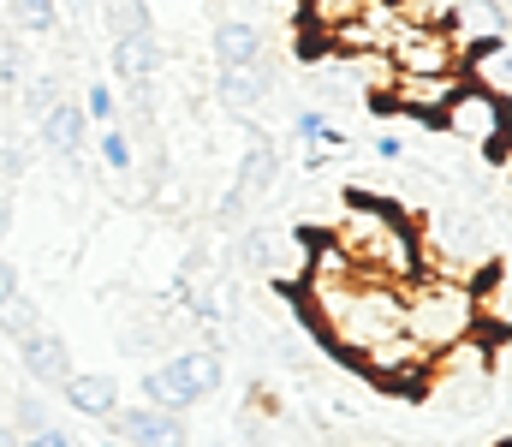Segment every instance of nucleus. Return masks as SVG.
I'll return each instance as SVG.
<instances>
[{
	"label": "nucleus",
	"mask_w": 512,
	"mask_h": 447,
	"mask_svg": "<svg viewBox=\"0 0 512 447\" xmlns=\"http://www.w3.org/2000/svg\"><path fill=\"white\" fill-rule=\"evenodd\" d=\"M477 328H483L477 293H471L465 281H453V275H423L411 293H399V334H405L411 346H423L429 358L465 346Z\"/></svg>",
	"instance_id": "f257e3e1"
},
{
	"label": "nucleus",
	"mask_w": 512,
	"mask_h": 447,
	"mask_svg": "<svg viewBox=\"0 0 512 447\" xmlns=\"http://www.w3.org/2000/svg\"><path fill=\"white\" fill-rule=\"evenodd\" d=\"M221 382H227L221 352H173L167 364L143 370V406H155V412H179V418H185V412L203 406Z\"/></svg>",
	"instance_id": "f03ea898"
},
{
	"label": "nucleus",
	"mask_w": 512,
	"mask_h": 447,
	"mask_svg": "<svg viewBox=\"0 0 512 447\" xmlns=\"http://www.w3.org/2000/svg\"><path fill=\"white\" fill-rule=\"evenodd\" d=\"M108 430H114V442H126V447H191L185 418L179 412H155V406H120L108 418Z\"/></svg>",
	"instance_id": "7ed1b4c3"
},
{
	"label": "nucleus",
	"mask_w": 512,
	"mask_h": 447,
	"mask_svg": "<svg viewBox=\"0 0 512 447\" xmlns=\"http://www.w3.org/2000/svg\"><path fill=\"white\" fill-rule=\"evenodd\" d=\"M501 108L507 102H495L489 90H453V102L441 108V132H453V138H471V144H483L489 132H501Z\"/></svg>",
	"instance_id": "20e7f679"
},
{
	"label": "nucleus",
	"mask_w": 512,
	"mask_h": 447,
	"mask_svg": "<svg viewBox=\"0 0 512 447\" xmlns=\"http://www.w3.org/2000/svg\"><path fill=\"white\" fill-rule=\"evenodd\" d=\"M12 352H18L24 376H30V382H42V388H60V382L72 376V346H66V334H54V328H36V334H30V340H18Z\"/></svg>",
	"instance_id": "39448f33"
},
{
	"label": "nucleus",
	"mask_w": 512,
	"mask_h": 447,
	"mask_svg": "<svg viewBox=\"0 0 512 447\" xmlns=\"http://www.w3.org/2000/svg\"><path fill=\"white\" fill-rule=\"evenodd\" d=\"M274 90V60L262 54L256 66H239V72H221V84H215V96H221V108L233 114V120H251L256 102Z\"/></svg>",
	"instance_id": "423d86ee"
},
{
	"label": "nucleus",
	"mask_w": 512,
	"mask_h": 447,
	"mask_svg": "<svg viewBox=\"0 0 512 447\" xmlns=\"http://www.w3.org/2000/svg\"><path fill=\"white\" fill-rule=\"evenodd\" d=\"M60 400H66L78 418H96V424H108V418L120 412V388H114L108 376H96V370H72V376L60 382Z\"/></svg>",
	"instance_id": "0eeeda50"
},
{
	"label": "nucleus",
	"mask_w": 512,
	"mask_h": 447,
	"mask_svg": "<svg viewBox=\"0 0 512 447\" xmlns=\"http://www.w3.org/2000/svg\"><path fill=\"white\" fill-rule=\"evenodd\" d=\"M268 48H262V24L256 18H221L215 24V66L221 72H239V66H256Z\"/></svg>",
	"instance_id": "6e6552de"
},
{
	"label": "nucleus",
	"mask_w": 512,
	"mask_h": 447,
	"mask_svg": "<svg viewBox=\"0 0 512 447\" xmlns=\"http://www.w3.org/2000/svg\"><path fill=\"white\" fill-rule=\"evenodd\" d=\"M36 132H42V144L54 149V155H66V161H78L84 155V138H90V120H84V108L78 102H54L42 120H36Z\"/></svg>",
	"instance_id": "1a4fd4ad"
},
{
	"label": "nucleus",
	"mask_w": 512,
	"mask_h": 447,
	"mask_svg": "<svg viewBox=\"0 0 512 447\" xmlns=\"http://www.w3.org/2000/svg\"><path fill=\"white\" fill-rule=\"evenodd\" d=\"M155 72H161V42L155 36H120L114 42V78L120 84H155Z\"/></svg>",
	"instance_id": "9d476101"
},
{
	"label": "nucleus",
	"mask_w": 512,
	"mask_h": 447,
	"mask_svg": "<svg viewBox=\"0 0 512 447\" xmlns=\"http://www.w3.org/2000/svg\"><path fill=\"white\" fill-rule=\"evenodd\" d=\"M274 179H280V149L268 144L262 132H251V144H245V161H239L233 185H239L245 197H262V191H268Z\"/></svg>",
	"instance_id": "9b49d317"
},
{
	"label": "nucleus",
	"mask_w": 512,
	"mask_h": 447,
	"mask_svg": "<svg viewBox=\"0 0 512 447\" xmlns=\"http://www.w3.org/2000/svg\"><path fill=\"white\" fill-rule=\"evenodd\" d=\"M102 24H108L114 42H120V36H155L149 0H102Z\"/></svg>",
	"instance_id": "f8f14e48"
},
{
	"label": "nucleus",
	"mask_w": 512,
	"mask_h": 447,
	"mask_svg": "<svg viewBox=\"0 0 512 447\" xmlns=\"http://www.w3.org/2000/svg\"><path fill=\"white\" fill-rule=\"evenodd\" d=\"M54 24H60V0H12V30L48 36Z\"/></svg>",
	"instance_id": "ddd939ff"
},
{
	"label": "nucleus",
	"mask_w": 512,
	"mask_h": 447,
	"mask_svg": "<svg viewBox=\"0 0 512 447\" xmlns=\"http://www.w3.org/2000/svg\"><path fill=\"white\" fill-rule=\"evenodd\" d=\"M36 328H42V316H36V304H30L24 293H12L6 304H0V334H6L12 346H18V340H30Z\"/></svg>",
	"instance_id": "4468645a"
},
{
	"label": "nucleus",
	"mask_w": 512,
	"mask_h": 447,
	"mask_svg": "<svg viewBox=\"0 0 512 447\" xmlns=\"http://www.w3.org/2000/svg\"><path fill=\"white\" fill-rule=\"evenodd\" d=\"M12 430H18V436L48 430V406H42L36 394H12Z\"/></svg>",
	"instance_id": "2eb2a0df"
},
{
	"label": "nucleus",
	"mask_w": 512,
	"mask_h": 447,
	"mask_svg": "<svg viewBox=\"0 0 512 447\" xmlns=\"http://www.w3.org/2000/svg\"><path fill=\"white\" fill-rule=\"evenodd\" d=\"M60 96H66V90H60V78H54V72H48V78H30V84H24V108H30V120H42Z\"/></svg>",
	"instance_id": "dca6fc26"
},
{
	"label": "nucleus",
	"mask_w": 512,
	"mask_h": 447,
	"mask_svg": "<svg viewBox=\"0 0 512 447\" xmlns=\"http://www.w3.org/2000/svg\"><path fill=\"white\" fill-rule=\"evenodd\" d=\"M84 120H96V126H120V102H114L108 84H90V90H84Z\"/></svg>",
	"instance_id": "f3484780"
},
{
	"label": "nucleus",
	"mask_w": 512,
	"mask_h": 447,
	"mask_svg": "<svg viewBox=\"0 0 512 447\" xmlns=\"http://www.w3.org/2000/svg\"><path fill=\"white\" fill-rule=\"evenodd\" d=\"M239 263L256 269V275H262V269H274V233H262V227L245 233V239H239Z\"/></svg>",
	"instance_id": "a211bd4d"
},
{
	"label": "nucleus",
	"mask_w": 512,
	"mask_h": 447,
	"mask_svg": "<svg viewBox=\"0 0 512 447\" xmlns=\"http://www.w3.org/2000/svg\"><path fill=\"white\" fill-rule=\"evenodd\" d=\"M102 161H108V173H131V138L120 126H102Z\"/></svg>",
	"instance_id": "6ab92c4d"
},
{
	"label": "nucleus",
	"mask_w": 512,
	"mask_h": 447,
	"mask_svg": "<svg viewBox=\"0 0 512 447\" xmlns=\"http://www.w3.org/2000/svg\"><path fill=\"white\" fill-rule=\"evenodd\" d=\"M18 173H24V144L0 132V191H12V185H18Z\"/></svg>",
	"instance_id": "aec40b11"
},
{
	"label": "nucleus",
	"mask_w": 512,
	"mask_h": 447,
	"mask_svg": "<svg viewBox=\"0 0 512 447\" xmlns=\"http://www.w3.org/2000/svg\"><path fill=\"white\" fill-rule=\"evenodd\" d=\"M18 78H24V54L18 42H0V90H18Z\"/></svg>",
	"instance_id": "412c9836"
},
{
	"label": "nucleus",
	"mask_w": 512,
	"mask_h": 447,
	"mask_svg": "<svg viewBox=\"0 0 512 447\" xmlns=\"http://www.w3.org/2000/svg\"><path fill=\"white\" fill-rule=\"evenodd\" d=\"M245 203H251V197H245L239 185H227V197H221V209H215V221H221V227H239V221H245Z\"/></svg>",
	"instance_id": "4be33fe9"
},
{
	"label": "nucleus",
	"mask_w": 512,
	"mask_h": 447,
	"mask_svg": "<svg viewBox=\"0 0 512 447\" xmlns=\"http://www.w3.org/2000/svg\"><path fill=\"white\" fill-rule=\"evenodd\" d=\"M477 149H483V161H489L495 173H507V132H489Z\"/></svg>",
	"instance_id": "5701e85b"
},
{
	"label": "nucleus",
	"mask_w": 512,
	"mask_h": 447,
	"mask_svg": "<svg viewBox=\"0 0 512 447\" xmlns=\"http://www.w3.org/2000/svg\"><path fill=\"white\" fill-rule=\"evenodd\" d=\"M18 447H72V436L48 424V430H36V436H18Z\"/></svg>",
	"instance_id": "b1692460"
},
{
	"label": "nucleus",
	"mask_w": 512,
	"mask_h": 447,
	"mask_svg": "<svg viewBox=\"0 0 512 447\" xmlns=\"http://www.w3.org/2000/svg\"><path fill=\"white\" fill-rule=\"evenodd\" d=\"M376 155H382V161H405V138H399V132H382V138H376Z\"/></svg>",
	"instance_id": "393cba45"
},
{
	"label": "nucleus",
	"mask_w": 512,
	"mask_h": 447,
	"mask_svg": "<svg viewBox=\"0 0 512 447\" xmlns=\"http://www.w3.org/2000/svg\"><path fill=\"white\" fill-rule=\"evenodd\" d=\"M322 132H328V120H322V114H298V138L322 144Z\"/></svg>",
	"instance_id": "a878e982"
},
{
	"label": "nucleus",
	"mask_w": 512,
	"mask_h": 447,
	"mask_svg": "<svg viewBox=\"0 0 512 447\" xmlns=\"http://www.w3.org/2000/svg\"><path fill=\"white\" fill-rule=\"evenodd\" d=\"M12 293H18V269H12V257H0V304Z\"/></svg>",
	"instance_id": "bb28decb"
},
{
	"label": "nucleus",
	"mask_w": 512,
	"mask_h": 447,
	"mask_svg": "<svg viewBox=\"0 0 512 447\" xmlns=\"http://www.w3.org/2000/svg\"><path fill=\"white\" fill-rule=\"evenodd\" d=\"M12 233V191H0V239Z\"/></svg>",
	"instance_id": "cd10ccee"
},
{
	"label": "nucleus",
	"mask_w": 512,
	"mask_h": 447,
	"mask_svg": "<svg viewBox=\"0 0 512 447\" xmlns=\"http://www.w3.org/2000/svg\"><path fill=\"white\" fill-rule=\"evenodd\" d=\"M0 447H18V430L12 424H0Z\"/></svg>",
	"instance_id": "c85d7f7f"
},
{
	"label": "nucleus",
	"mask_w": 512,
	"mask_h": 447,
	"mask_svg": "<svg viewBox=\"0 0 512 447\" xmlns=\"http://www.w3.org/2000/svg\"><path fill=\"white\" fill-rule=\"evenodd\" d=\"M102 447H126V442H102Z\"/></svg>",
	"instance_id": "c756f323"
}]
</instances>
